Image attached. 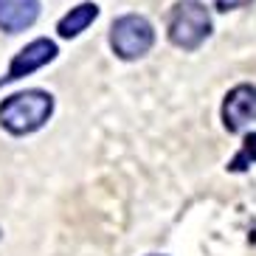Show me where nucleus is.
<instances>
[{"instance_id": "obj_4", "label": "nucleus", "mask_w": 256, "mask_h": 256, "mask_svg": "<svg viewBox=\"0 0 256 256\" xmlns=\"http://www.w3.org/2000/svg\"><path fill=\"white\" fill-rule=\"evenodd\" d=\"M250 121H256V88L236 84L222 102V124L228 132H240Z\"/></svg>"}, {"instance_id": "obj_8", "label": "nucleus", "mask_w": 256, "mask_h": 256, "mask_svg": "<svg viewBox=\"0 0 256 256\" xmlns=\"http://www.w3.org/2000/svg\"><path fill=\"white\" fill-rule=\"evenodd\" d=\"M250 164H256V132H250L245 141H242V150L236 152V158L228 164L231 172H242V169H248Z\"/></svg>"}, {"instance_id": "obj_2", "label": "nucleus", "mask_w": 256, "mask_h": 256, "mask_svg": "<svg viewBox=\"0 0 256 256\" xmlns=\"http://www.w3.org/2000/svg\"><path fill=\"white\" fill-rule=\"evenodd\" d=\"M211 34V14L200 0H180L169 14V40L183 51H194Z\"/></svg>"}, {"instance_id": "obj_7", "label": "nucleus", "mask_w": 256, "mask_h": 256, "mask_svg": "<svg viewBox=\"0 0 256 256\" xmlns=\"http://www.w3.org/2000/svg\"><path fill=\"white\" fill-rule=\"evenodd\" d=\"M98 17V6L96 3H79L76 8H70L68 14L60 20V26H56V31H60V37L70 40V37H79L88 26L93 23Z\"/></svg>"}, {"instance_id": "obj_3", "label": "nucleus", "mask_w": 256, "mask_h": 256, "mask_svg": "<svg viewBox=\"0 0 256 256\" xmlns=\"http://www.w3.org/2000/svg\"><path fill=\"white\" fill-rule=\"evenodd\" d=\"M155 42V31L150 20L141 14H124L110 28V48L121 60H141Z\"/></svg>"}, {"instance_id": "obj_9", "label": "nucleus", "mask_w": 256, "mask_h": 256, "mask_svg": "<svg viewBox=\"0 0 256 256\" xmlns=\"http://www.w3.org/2000/svg\"><path fill=\"white\" fill-rule=\"evenodd\" d=\"M214 3H217L220 12H228V8H240V6H245V3H250V0H214Z\"/></svg>"}, {"instance_id": "obj_1", "label": "nucleus", "mask_w": 256, "mask_h": 256, "mask_svg": "<svg viewBox=\"0 0 256 256\" xmlns=\"http://www.w3.org/2000/svg\"><path fill=\"white\" fill-rule=\"evenodd\" d=\"M54 113V98L46 90H23L3 98L0 104V127L12 136H28L40 130Z\"/></svg>"}, {"instance_id": "obj_5", "label": "nucleus", "mask_w": 256, "mask_h": 256, "mask_svg": "<svg viewBox=\"0 0 256 256\" xmlns=\"http://www.w3.org/2000/svg\"><path fill=\"white\" fill-rule=\"evenodd\" d=\"M54 56H56V46H54L51 40H34V42H28L20 54H14V60L8 65V74L0 79V84L17 82V79L34 74V70H40L42 65H48Z\"/></svg>"}, {"instance_id": "obj_6", "label": "nucleus", "mask_w": 256, "mask_h": 256, "mask_svg": "<svg viewBox=\"0 0 256 256\" xmlns=\"http://www.w3.org/2000/svg\"><path fill=\"white\" fill-rule=\"evenodd\" d=\"M40 17V0H0V28L8 34L28 28Z\"/></svg>"}]
</instances>
